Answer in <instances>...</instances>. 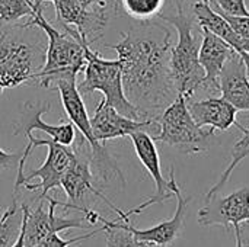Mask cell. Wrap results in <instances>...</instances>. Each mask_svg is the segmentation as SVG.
<instances>
[{
	"label": "cell",
	"mask_w": 249,
	"mask_h": 247,
	"mask_svg": "<svg viewBox=\"0 0 249 247\" xmlns=\"http://www.w3.org/2000/svg\"><path fill=\"white\" fill-rule=\"evenodd\" d=\"M108 48L117 51L127 99L146 119H156L178 96L171 73V29L144 22Z\"/></svg>",
	"instance_id": "6da1fadb"
},
{
	"label": "cell",
	"mask_w": 249,
	"mask_h": 247,
	"mask_svg": "<svg viewBox=\"0 0 249 247\" xmlns=\"http://www.w3.org/2000/svg\"><path fill=\"white\" fill-rule=\"evenodd\" d=\"M26 148L22 151V159L18 166L15 191L20 186L31 192H39V201L48 197V192L61 186V179L76 153L70 146H63L53 138L41 140L31 134Z\"/></svg>",
	"instance_id": "7a4b0ae2"
},
{
	"label": "cell",
	"mask_w": 249,
	"mask_h": 247,
	"mask_svg": "<svg viewBox=\"0 0 249 247\" xmlns=\"http://www.w3.org/2000/svg\"><path fill=\"white\" fill-rule=\"evenodd\" d=\"M31 26L42 29L48 39L44 66L35 74L34 82L38 83L41 87H50L51 83H55L61 79L77 80V74L86 66L85 45L88 42H80L67 31L61 32L60 29H57L44 17L41 7L35 10V13L25 25H22V28Z\"/></svg>",
	"instance_id": "3957f363"
},
{
	"label": "cell",
	"mask_w": 249,
	"mask_h": 247,
	"mask_svg": "<svg viewBox=\"0 0 249 247\" xmlns=\"http://www.w3.org/2000/svg\"><path fill=\"white\" fill-rule=\"evenodd\" d=\"M158 17L174 26L178 33V42L171 48V73L178 93L190 100L201 90L206 76L198 58L203 35L194 33V19L185 13L184 7H177L175 15L160 13Z\"/></svg>",
	"instance_id": "277c9868"
},
{
	"label": "cell",
	"mask_w": 249,
	"mask_h": 247,
	"mask_svg": "<svg viewBox=\"0 0 249 247\" xmlns=\"http://www.w3.org/2000/svg\"><path fill=\"white\" fill-rule=\"evenodd\" d=\"M85 77L83 82L77 84V89L82 96L93 92H101L104 95L105 102L114 109H117L120 114L136 121H144L146 118L142 111L136 108L124 93L121 64L118 58H104L99 55V52L93 51L89 44L85 45Z\"/></svg>",
	"instance_id": "5b68a950"
},
{
	"label": "cell",
	"mask_w": 249,
	"mask_h": 247,
	"mask_svg": "<svg viewBox=\"0 0 249 247\" xmlns=\"http://www.w3.org/2000/svg\"><path fill=\"white\" fill-rule=\"evenodd\" d=\"M159 125V134L152 135L155 141L168 144L178 148L185 154L204 153L209 148L210 141L214 138V130L200 127L191 116L187 99L182 93L174 99V102L156 118Z\"/></svg>",
	"instance_id": "8992f818"
},
{
	"label": "cell",
	"mask_w": 249,
	"mask_h": 247,
	"mask_svg": "<svg viewBox=\"0 0 249 247\" xmlns=\"http://www.w3.org/2000/svg\"><path fill=\"white\" fill-rule=\"evenodd\" d=\"M77 80L61 79L55 82V89L60 93L63 108L67 114V118L73 124L76 130L82 134L85 141L90 148V165L95 166L101 181H114L118 179L124 183V176L114 162V159L108 154L104 143H99L92 131L90 116L86 111L82 93L77 89Z\"/></svg>",
	"instance_id": "52a82bcc"
},
{
	"label": "cell",
	"mask_w": 249,
	"mask_h": 247,
	"mask_svg": "<svg viewBox=\"0 0 249 247\" xmlns=\"http://www.w3.org/2000/svg\"><path fill=\"white\" fill-rule=\"evenodd\" d=\"M45 61V48L3 32L0 35V95L6 89L34 83Z\"/></svg>",
	"instance_id": "ba28073f"
},
{
	"label": "cell",
	"mask_w": 249,
	"mask_h": 247,
	"mask_svg": "<svg viewBox=\"0 0 249 247\" xmlns=\"http://www.w3.org/2000/svg\"><path fill=\"white\" fill-rule=\"evenodd\" d=\"M249 221V186H244L226 197L214 195L198 211V223L203 227H232L236 247H242L241 226Z\"/></svg>",
	"instance_id": "9c48e42d"
},
{
	"label": "cell",
	"mask_w": 249,
	"mask_h": 247,
	"mask_svg": "<svg viewBox=\"0 0 249 247\" xmlns=\"http://www.w3.org/2000/svg\"><path fill=\"white\" fill-rule=\"evenodd\" d=\"M45 201L48 202L47 211L44 210L42 201L35 210L29 208L25 224V247L36 246L51 234H58L60 231H66L69 229H83L86 224H89L85 215L82 218H66L57 215L55 208L58 207V201L50 197H47Z\"/></svg>",
	"instance_id": "30bf717a"
},
{
	"label": "cell",
	"mask_w": 249,
	"mask_h": 247,
	"mask_svg": "<svg viewBox=\"0 0 249 247\" xmlns=\"http://www.w3.org/2000/svg\"><path fill=\"white\" fill-rule=\"evenodd\" d=\"M90 125L95 138L99 143L130 137L136 131H146L147 128H152L158 125L156 119H144V121H136L131 119L123 114H120L117 109H114L111 105L102 100L98 103L93 116L90 118Z\"/></svg>",
	"instance_id": "8fae6325"
},
{
	"label": "cell",
	"mask_w": 249,
	"mask_h": 247,
	"mask_svg": "<svg viewBox=\"0 0 249 247\" xmlns=\"http://www.w3.org/2000/svg\"><path fill=\"white\" fill-rule=\"evenodd\" d=\"M171 188L174 191V197L177 198V210L174 213V215L169 220H165L153 227L149 229H136L130 221H127V227L128 230L139 239L143 242H149V243H155L159 246H168L172 245L178 236L181 234L182 229H184V221H185V215H187V208L188 204L191 201V198H184L177 181H175V173L174 169H171Z\"/></svg>",
	"instance_id": "7c38bea8"
},
{
	"label": "cell",
	"mask_w": 249,
	"mask_h": 247,
	"mask_svg": "<svg viewBox=\"0 0 249 247\" xmlns=\"http://www.w3.org/2000/svg\"><path fill=\"white\" fill-rule=\"evenodd\" d=\"M51 111L50 102H25L22 105L19 121L15 122V135H28L35 130L47 132L54 141L63 144V146H71L76 138L74 127L71 122L60 124V125H51L45 124L42 121V115L45 112Z\"/></svg>",
	"instance_id": "4fadbf2b"
},
{
	"label": "cell",
	"mask_w": 249,
	"mask_h": 247,
	"mask_svg": "<svg viewBox=\"0 0 249 247\" xmlns=\"http://www.w3.org/2000/svg\"><path fill=\"white\" fill-rule=\"evenodd\" d=\"M201 35L203 39L200 45L198 58L206 73L201 90L207 92L209 96H213L217 92H220V73L228 58L233 54L235 49L228 42H225L222 38H219L206 28H201Z\"/></svg>",
	"instance_id": "5bb4252c"
},
{
	"label": "cell",
	"mask_w": 249,
	"mask_h": 247,
	"mask_svg": "<svg viewBox=\"0 0 249 247\" xmlns=\"http://www.w3.org/2000/svg\"><path fill=\"white\" fill-rule=\"evenodd\" d=\"M76 159L64 173L61 179V186L69 198V201L74 205L82 202L88 192L93 194L95 197L101 198L104 202L108 204V207L115 211L117 207L102 194L99 192L93 185V173H92V165H90V156L86 153H82L79 150H74Z\"/></svg>",
	"instance_id": "9a60e30c"
},
{
	"label": "cell",
	"mask_w": 249,
	"mask_h": 247,
	"mask_svg": "<svg viewBox=\"0 0 249 247\" xmlns=\"http://www.w3.org/2000/svg\"><path fill=\"white\" fill-rule=\"evenodd\" d=\"M130 138L133 141L134 151H136L140 163L143 165V167L147 170V173L150 175V178L155 182L156 194L153 197L160 204L171 199L174 197V191L171 188V181L165 179V176L162 173L160 157H159L153 137L147 131H136L130 135Z\"/></svg>",
	"instance_id": "2e32d148"
},
{
	"label": "cell",
	"mask_w": 249,
	"mask_h": 247,
	"mask_svg": "<svg viewBox=\"0 0 249 247\" xmlns=\"http://www.w3.org/2000/svg\"><path fill=\"white\" fill-rule=\"evenodd\" d=\"M220 93L238 111H249V76L241 55L233 51L220 73Z\"/></svg>",
	"instance_id": "e0dca14e"
},
{
	"label": "cell",
	"mask_w": 249,
	"mask_h": 247,
	"mask_svg": "<svg viewBox=\"0 0 249 247\" xmlns=\"http://www.w3.org/2000/svg\"><path fill=\"white\" fill-rule=\"evenodd\" d=\"M188 111L193 119L200 127H209L219 131H228L231 127L236 125L238 109L225 100L222 96H209L203 100H187Z\"/></svg>",
	"instance_id": "ac0fdd59"
},
{
	"label": "cell",
	"mask_w": 249,
	"mask_h": 247,
	"mask_svg": "<svg viewBox=\"0 0 249 247\" xmlns=\"http://www.w3.org/2000/svg\"><path fill=\"white\" fill-rule=\"evenodd\" d=\"M193 12H194V17L197 19V22L201 28H206L210 32H213L214 35H217L219 38H222L241 55V58L244 60V63L247 66V73L249 76V54L244 51L242 38L235 32V29L231 26V23L219 12H216L209 3L196 1L193 4Z\"/></svg>",
	"instance_id": "d6986e66"
},
{
	"label": "cell",
	"mask_w": 249,
	"mask_h": 247,
	"mask_svg": "<svg viewBox=\"0 0 249 247\" xmlns=\"http://www.w3.org/2000/svg\"><path fill=\"white\" fill-rule=\"evenodd\" d=\"M101 221L104 223V227L101 229V231L105 234L107 247H168L139 240L127 227V221L130 220L117 218V220L108 221L105 218H101Z\"/></svg>",
	"instance_id": "ffe728a7"
},
{
	"label": "cell",
	"mask_w": 249,
	"mask_h": 247,
	"mask_svg": "<svg viewBox=\"0 0 249 247\" xmlns=\"http://www.w3.org/2000/svg\"><path fill=\"white\" fill-rule=\"evenodd\" d=\"M235 127H238V128L242 131L244 137H242L241 140H238L236 144L233 146L231 163L228 165V167L225 169V172L222 173V176L219 178V181H217V182L209 189V192L204 195V202L209 201V199H212L214 195H217V194L223 189V186H225V185L228 183V181L231 179V175L233 173V170L241 165L242 160H245L249 156V128H245V127H244L242 124H239V122H236Z\"/></svg>",
	"instance_id": "44dd1931"
},
{
	"label": "cell",
	"mask_w": 249,
	"mask_h": 247,
	"mask_svg": "<svg viewBox=\"0 0 249 247\" xmlns=\"http://www.w3.org/2000/svg\"><path fill=\"white\" fill-rule=\"evenodd\" d=\"M166 0H118L120 7L130 17L140 22H150L162 13Z\"/></svg>",
	"instance_id": "7402d4cb"
},
{
	"label": "cell",
	"mask_w": 249,
	"mask_h": 247,
	"mask_svg": "<svg viewBox=\"0 0 249 247\" xmlns=\"http://www.w3.org/2000/svg\"><path fill=\"white\" fill-rule=\"evenodd\" d=\"M20 207L18 205L16 198H13L12 205L0 215V247H10L18 239L20 229H22V210L20 214H18V210Z\"/></svg>",
	"instance_id": "603a6c76"
},
{
	"label": "cell",
	"mask_w": 249,
	"mask_h": 247,
	"mask_svg": "<svg viewBox=\"0 0 249 247\" xmlns=\"http://www.w3.org/2000/svg\"><path fill=\"white\" fill-rule=\"evenodd\" d=\"M39 7L34 0H0V23H15L22 17H31Z\"/></svg>",
	"instance_id": "cb8c5ba5"
},
{
	"label": "cell",
	"mask_w": 249,
	"mask_h": 247,
	"mask_svg": "<svg viewBox=\"0 0 249 247\" xmlns=\"http://www.w3.org/2000/svg\"><path fill=\"white\" fill-rule=\"evenodd\" d=\"M210 6L229 16H249L245 0H212Z\"/></svg>",
	"instance_id": "d4e9b609"
},
{
	"label": "cell",
	"mask_w": 249,
	"mask_h": 247,
	"mask_svg": "<svg viewBox=\"0 0 249 247\" xmlns=\"http://www.w3.org/2000/svg\"><path fill=\"white\" fill-rule=\"evenodd\" d=\"M99 233H102L101 229H98V230H95V231H92V233L79 236V237H76V239H70V240H64V239H61L58 234H51V236H48L47 239H44L42 242H39L36 246L34 247H69L71 246V245H74V243L82 242V240L90 239V237H93V236H96V234H99Z\"/></svg>",
	"instance_id": "484cf974"
},
{
	"label": "cell",
	"mask_w": 249,
	"mask_h": 247,
	"mask_svg": "<svg viewBox=\"0 0 249 247\" xmlns=\"http://www.w3.org/2000/svg\"><path fill=\"white\" fill-rule=\"evenodd\" d=\"M216 12H219L229 23L231 26L235 29V32L241 36V38H249V16H229L217 9H214Z\"/></svg>",
	"instance_id": "4316f807"
},
{
	"label": "cell",
	"mask_w": 249,
	"mask_h": 247,
	"mask_svg": "<svg viewBox=\"0 0 249 247\" xmlns=\"http://www.w3.org/2000/svg\"><path fill=\"white\" fill-rule=\"evenodd\" d=\"M20 159H22V153H7L0 148V170H6L13 166H19Z\"/></svg>",
	"instance_id": "83f0119b"
},
{
	"label": "cell",
	"mask_w": 249,
	"mask_h": 247,
	"mask_svg": "<svg viewBox=\"0 0 249 247\" xmlns=\"http://www.w3.org/2000/svg\"><path fill=\"white\" fill-rule=\"evenodd\" d=\"M20 210H22V215H23L22 229H20V233H19L16 242H15L10 247H25V224H26V217H28V213H29V207H28L26 204H22V205H20Z\"/></svg>",
	"instance_id": "f1b7e54d"
},
{
	"label": "cell",
	"mask_w": 249,
	"mask_h": 247,
	"mask_svg": "<svg viewBox=\"0 0 249 247\" xmlns=\"http://www.w3.org/2000/svg\"><path fill=\"white\" fill-rule=\"evenodd\" d=\"M77 4H80L85 9H93V7H99V6H105L107 0H73ZM114 1V9L115 12H118V0H112Z\"/></svg>",
	"instance_id": "f546056e"
},
{
	"label": "cell",
	"mask_w": 249,
	"mask_h": 247,
	"mask_svg": "<svg viewBox=\"0 0 249 247\" xmlns=\"http://www.w3.org/2000/svg\"><path fill=\"white\" fill-rule=\"evenodd\" d=\"M174 1H175V6H177V7H184V3H185L187 0H174ZM200 1H203V3H209V4H210V1H212V0H200Z\"/></svg>",
	"instance_id": "4dcf8cb0"
},
{
	"label": "cell",
	"mask_w": 249,
	"mask_h": 247,
	"mask_svg": "<svg viewBox=\"0 0 249 247\" xmlns=\"http://www.w3.org/2000/svg\"><path fill=\"white\" fill-rule=\"evenodd\" d=\"M242 48L245 52L249 54V38H242Z\"/></svg>",
	"instance_id": "1f68e13d"
},
{
	"label": "cell",
	"mask_w": 249,
	"mask_h": 247,
	"mask_svg": "<svg viewBox=\"0 0 249 247\" xmlns=\"http://www.w3.org/2000/svg\"><path fill=\"white\" fill-rule=\"evenodd\" d=\"M34 1H35V4H36V6H41V3H39V0H34Z\"/></svg>",
	"instance_id": "d6a6232c"
},
{
	"label": "cell",
	"mask_w": 249,
	"mask_h": 247,
	"mask_svg": "<svg viewBox=\"0 0 249 247\" xmlns=\"http://www.w3.org/2000/svg\"><path fill=\"white\" fill-rule=\"evenodd\" d=\"M242 247H244V246H242ZM245 247H249V245H248V246H245Z\"/></svg>",
	"instance_id": "836d02e7"
}]
</instances>
